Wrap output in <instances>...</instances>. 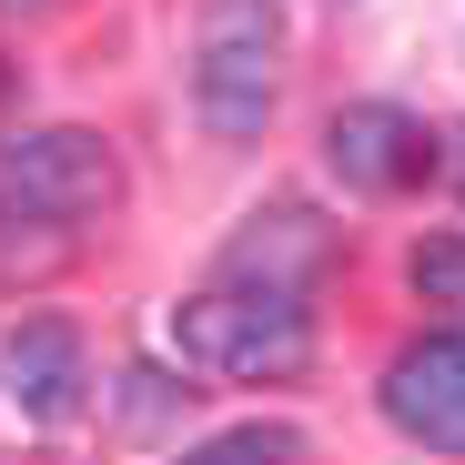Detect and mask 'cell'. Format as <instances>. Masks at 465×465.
<instances>
[{"label":"cell","mask_w":465,"mask_h":465,"mask_svg":"<svg viewBox=\"0 0 465 465\" xmlns=\"http://www.w3.org/2000/svg\"><path fill=\"white\" fill-rule=\"evenodd\" d=\"M173 354L193 374H223V384H273V374H303L314 324H303V293L232 273V283L173 303Z\"/></svg>","instance_id":"1"},{"label":"cell","mask_w":465,"mask_h":465,"mask_svg":"<svg viewBox=\"0 0 465 465\" xmlns=\"http://www.w3.org/2000/svg\"><path fill=\"white\" fill-rule=\"evenodd\" d=\"M273 0H213L203 41H193V112L213 142H253L273 122Z\"/></svg>","instance_id":"2"},{"label":"cell","mask_w":465,"mask_h":465,"mask_svg":"<svg viewBox=\"0 0 465 465\" xmlns=\"http://www.w3.org/2000/svg\"><path fill=\"white\" fill-rule=\"evenodd\" d=\"M122 193V163L102 132H0V223H92Z\"/></svg>","instance_id":"3"},{"label":"cell","mask_w":465,"mask_h":465,"mask_svg":"<svg viewBox=\"0 0 465 465\" xmlns=\"http://www.w3.org/2000/svg\"><path fill=\"white\" fill-rule=\"evenodd\" d=\"M324 163L354 183V193H415V183H435V132L415 122V112H395V102H344L334 122H324Z\"/></svg>","instance_id":"4"},{"label":"cell","mask_w":465,"mask_h":465,"mask_svg":"<svg viewBox=\"0 0 465 465\" xmlns=\"http://www.w3.org/2000/svg\"><path fill=\"white\" fill-rule=\"evenodd\" d=\"M384 425L435 455H465V334H425L384 364Z\"/></svg>","instance_id":"5"},{"label":"cell","mask_w":465,"mask_h":465,"mask_svg":"<svg viewBox=\"0 0 465 465\" xmlns=\"http://www.w3.org/2000/svg\"><path fill=\"white\" fill-rule=\"evenodd\" d=\"M0 384H11V405L31 415V425H71L82 415V384H92V354H82V334L71 324H21L11 344H0Z\"/></svg>","instance_id":"6"},{"label":"cell","mask_w":465,"mask_h":465,"mask_svg":"<svg viewBox=\"0 0 465 465\" xmlns=\"http://www.w3.org/2000/svg\"><path fill=\"white\" fill-rule=\"evenodd\" d=\"M324 253H334V232H324L314 213H303V203H283V213H263V223L243 232V243L223 253V263L243 273V283H283V293H303V283L324 273Z\"/></svg>","instance_id":"7"},{"label":"cell","mask_w":465,"mask_h":465,"mask_svg":"<svg viewBox=\"0 0 465 465\" xmlns=\"http://www.w3.org/2000/svg\"><path fill=\"white\" fill-rule=\"evenodd\" d=\"M415 293L425 303H455V314H465V232H445V243H415Z\"/></svg>","instance_id":"8"},{"label":"cell","mask_w":465,"mask_h":465,"mask_svg":"<svg viewBox=\"0 0 465 465\" xmlns=\"http://www.w3.org/2000/svg\"><path fill=\"white\" fill-rule=\"evenodd\" d=\"M122 384H132V425H163V415H173V405L193 395V384H173V374H152V364H132Z\"/></svg>","instance_id":"9"},{"label":"cell","mask_w":465,"mask_h":465,"mask_svg":"<svg viewBox=\"0 0 465 465\" xmlns=\"http://www.w3.org/2000/svg\"><path fill=\"white\" fill-rule=\"evenodd\" d=\"M293 445H303L293 425H232L223 435V455H293Z\"/></svg>","instance_id":"10"},{"label":"cell","mask_w":465,"mask_h":465,"mask_svg":"<svg viewBox=\"0 0 465 465\" xmlns=\"http://www.w3.org/2000/svg\"><path fill=\"white\" fill-rule=\"evenodd\" d=\"M445 163H455V193H465V132H455V152H445Z\"/></svg>","instance_id":"11"},{"label":"cell","mask_w":465,"mask_h":465,"mask_svg":"<svg viewBox=\"0 0 465 465\" xmlns=\"http://www.w3.org/2000/svg\"><path fill=\"white\" fill-rule=\"evenodd\" d=\"M0 92H11V61H0Z\"/></svg>","instance_id":"12"}]
</instances>
